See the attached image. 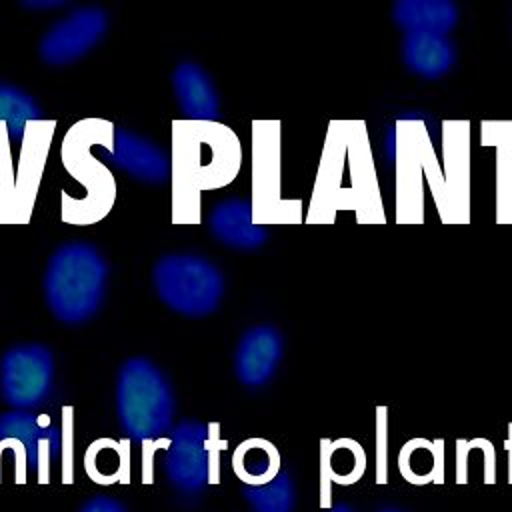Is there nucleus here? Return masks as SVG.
Returning a JSON list of instances; mask_svg holds the SVG:
<instances>
[{
    "label": "nucleus",
    "mask_w": 512,
    "mask_h": 512,
    "mask_svg": "<svg viewBox=\"0 0 512 512\" xmlns=\"http://www.w3.org/2000/svg\"><path fill=\"white\" fill-rule=\"evenodd\" d=\"M242 496L254 512H292L296 504L294 482L290 474L282 470L266 484L244 486Z\"/></svg>",
    "instance_id": "nucleus-20"
},
{
    "label": "nucleus",
    "mask_w": 512,
    "mask_h": 512,
    "mask_svg": "<svg viewBox=\"0 0 512 512\" xmlns=\"http://www.w3.org/2000/svg\"><path fill=\"white\" fill-rule=\"evenodd\" d=\"M404 66L426 80H438L446 76L456 60V44L446 34L432 32H406L400 44Z\"/></svg>",
    "instance_id": "nucleus-13"
},
{
    "label": "nucleus",
    "mask_w": 512,
    "mask_h": 512,
    "mask_svg": "<svg viewBox=\"0 0 512 512\" xmlns=\"http://www.w3.org/2000/svg\"><path fill=\"white\" fill-rule=\"evenodd\" d=\"M0 122L6 128L8 142H22L34 122H42V108L32 94L16 84L0 80Z\"/></svg>",
    "instance_id": "nucleus-19"
},
{
    "label": "nucleus",
    "mask_w": 512,
    "mask_h": 512,
    "mask_svg": "<svg viewBox=\"0 0 512 512\" xmlns=\"http://www.w3.org/2000/svg\"><path fill=\"white\" fill-rule=\"evenodd\" d=\"M378 512H402L400 508H394V506H386V508H382V510H378Z\"/></svg>",
    "instance_id": "nucleus-28"
},
{
    "label": "nucleus",
    "mask_w": 512,
    "mask_h": 512,
    "mask_svg": "<svg viewBox=\"0 0 512 512\" xmlns=\"http://www.w3.org/2000/svg\"><path fill=\"white\" fill-rule=\"evenodd\" d=\"M176 102L190 122H216L220 116V96L210 74L196 62H180L172 72Z\"/></svg>",
    "instance_id": "nucleus-12"
},
{
    "label": "nucleus",
    "mask_w": 512,
    "mask_h": 512,
    "mask_svg": "<svg viewBox=\"0 0 512 512\" xmlns=\"http://www.w3.org/2000/svg\"><path fill=\"white\" fill-rule=\"evenodd\" d=\"M232 470L244 486L266 484L280 472V452L270 440L248 438L236 446Z\"/></svg>",
    "instance_id": "nucleus-16"
},
{
    "label": "nucleus",
    "mask_w": 512,
    "mask_h": 512,
    "mask_svg": "<svg viewBox=\"0 0 512 512\" xmlns=\"http://www.w3.org/2000/svg\"><path fill=\"white\" fill-rule=\"evenodd\" d=\"M108 262L90 242L60 244L44 272V300L52 316L68 326L88 322L104 304Z\"/></svg>",
    "instance_id": "nucleus-1"
},
{
    "label": "nucleus",
    "mask_w": 512,
    "mask_h": 512,
    "mask_svg": "<svg viewBox=\"0 0 512 512\" xmlns=\"http://www.w3.org/2000/svg\"><path fill=\"white\" fill-rule=\"evenodd\" d=\"M54 382L52 350L38 342L16 344L0 360V394L14 410H34L48 400Z\"/></svg>",
    "instance_id": "nucleus-6"
},
{
    "label": "nucleus",
    "mask_w": 512,
    "mask_h": 512,
    "mask_svg": "<svg viewBox=\"0 0 512 512\" xmlns=\"http://www.w3.org/2000/svg\"><path fill=\"white\" fill-rule=\"evenodd\" d=\"M322 508H330V482L354 484L366 470V452L352 438L322 440Z\"/></svg>",
    "instance_id": "nucleus-14"
},
{
    "label": "nucleus",
    "mask_w": 512,
    "mask_h": 512,
    "mask_svg": "<svg viewBox=\"0 0 512 512\" xmlns=\"http://www.w3.org/2000/svg\"><path fill=\"white\" fill-rule=\"evenodd\" d=\"M108 30V14L98 6H82L56 20L40 38L38 54L44 64L66 66L96 48Z\"/></svg>",
    "instance_id": "nucleus-7"
},
{
    "label": "nucleus",
    "mask_w": 512,
    "mask_h": 512,
    "mask_svg": "<svg viewBox=\"0 0 512 512\" xmlns=\"http://www.w3.org/2000/svg\"><path fill=\"white\" fill-rule=\"evenodd\" d=\"M24 8H30V10H38V8H42V10H50V8H62V6H66V2H24L22 4Z\"/></svg>",
    "instance_id": "nucleus-26"
},
{
    "label": "nucleus",
    "mask_w": 512,
    "mask_h": 512,
    "mask_svg": "<svg viewBox=\"0 0 512 512\" xmlns=\"http://www.w3.org/2000/svg\"><path fill=\"white\" fill-rule=\"evenodd\" d=\"M174 188L178 192L226 184L238 170V142L230 130L214 122L174 124Z\"/></svg>",
    "instance_id": "nucleus-3"
},
{
    "label": "nucleus",
    "mask_w": 512,
    "mask_h": 512,
    "mask_svg": "<svg viewBox=\"0 0 512 512\" xmlns=\"http://www.w3.org/2000/svg\"><path fill=\"white\" fill-rule=\"evenodd\" d=\"M152 284L172 312L188 318H202L218 310L226 290L222 270L192 252L160 256L152 268Z\"/></svg>",
    "instance_id": "nucleus-4"
},
{
    "label": "nucleus",
    "mask_w": 512,
    "mask_h": 512,
    "mask_svg": "<svg viewBox=\"0 0 512 512\" xmlns=\"http://www.w3.org/2000/svg\"><path fill=\"white\" fill-rule=\"evenodd\" d=\"M460 12L452 0H398L392 20L406 32L446 34L458 24Z\"/></svg>",
    "instance_id": "nucleus-15"
},
{
    "label": "nucleus",
    "mask_w": 512,
    "mask_h": 512,
    "mask_svg": "<svg viewBox=\"0 0 512 512\" xmlns=\"http://www.w3.org/2000/svg\"><path fill=\"white\" fill-rule=\"evenodd\" d=\"M468 442L466 440H458V484H466L468 482Z\"/></svg>",
    "instance_id": "nucleus-25"
},
{
    "label": "nucleus",
    "mask_w": 512,
    "mask_h": 512,
    "mask_svg": "<svg viewBox=\"0 0 512 512\" xmlns=\"http://www.w3.org/2000/svg\"><path fill=\"white\" fill-rule=\"evenodd\" d=\"M284 356L282 332L270 324L248 328L234 350V374L246 388L266 386Z\"/></svg>",
    "instance_id": "nucleus-9"
},
{
    "label": "nucleus",
    "mask_w": 512,
    "mask_h": 512,
    "mask_svg": "<svg viewBox=\"0 0 512 512\" xmlns=\"http://www.w3.org/2000/svg\"><path fill=\"white\" fill-rule=\"evenodd\" d=\"M64 416V444H62V452H64V464H62V482L70 484L72 482V408L66 406L62 410Z\"/></svg>",
    "instance_id": "nucleus-22"
},
{
    "label": "nucleus",
    "mask_w": 512,
    "mask_h": 512,
    "mask_svg": "<svg viewBox=\"0 0 512 512\" xmlns=\"http://www.w3.org/2000/svg\"><path fill=\"white\" fill-rule=\"evenodd\" d=\"M14 438L26 450V462L36 470L38 482L50 480V460L62 452V432L44 414L12 410L0 414V440Z\"/></svg>",
    "instance_id": "nucleus-8"
},
{
    "label": "nucleus",
    "mask_w": 512,
    "mask_h": 512,
    "mask_svg": "<svg viewBox=\"0 0 512 512\" xmlns=\"http://www.w3.org/2000/svg\"><path fill=\"white\" fill-rule=\"evenodd\" d=\"M210 234L234 250H256L268 242V228L256 222L254 208L244 198H224L208 214Z\"/></svg>",
    "instance_id": "nucleus-11"
},
{
    "label": "nucleus",
    "mask_w": 512,
    "mask_h": 512,
    "mask_svg": "<svg viewBox=\"0 0 512 512\" xmlns=\"http://www.w3.org/2000/svg\"><path fill=\"white\" fill-rule=\"evenodd\" d=\"M176 412L172 384L148 358H128L116 378V414L122 432L136 442H156L170 432Z\"/></svg>",
    "instance_id": "nucleus-2"
},
{
    "label": "nucleus",
    "mask_w": 512,
    "mask_h": 512,
    "mask_svg": "<svg viewBox=\"0 0 512 512\" xmlns=\"http://www.w3.org/2000/svg\"><path fill=\"white\" fill-rule=\"evenodd\" d=\"M378 452H376V482L386 484L388 482V462H386V408H378Z\"/></svg>",
    "instance_id": "nucleus-21"
},
{
    "label": "nucleus",
    "mask_w": 512,
    "mask_h": 512,
    "mask_svg": "<svg viewBox=\"0 0 512 512\" xmlns=\"http://www.w3.org/2000/svg\"><path fill=\"white\" fill-rule=\"evenodd\" d=\"M116 168L146 184H162L172 176L170 156L152 140L132 130L116 128L112 146L106 148Z\"/></svg>",
    "instance_id": "nucleus-10"
},
{
    "label": "nucleus",
    "mask_w": 512,
    "mask_h": 512,
    "mask_svg": "<svg viewBox=\"0 0 512 512\" xmlns=\"http://www.w3.org/2000/svg\"><path fill=\"white\" fill-rule=\"evenodd\" d=\"M218 424L182 420L170 432L164 454V472L180 492H200L218 484Z\"/></svg>",
    "instance_id": "nucleus-5"
},
{
    "label": "nucleus",
    "mask_w": 512,
    "mask_h": 512,
    "mask_svg": "<svg viewBox=\"0 0 512 512\" xmlns=\"http://www.w3.org/2000/svg\"><path fill=\"white\" fill-rule=\"evenodd\" d=\"M478 446L484 454V482L494 484L496 482V452H494V446L484 438H478Z\"/></svg>",
    "instance_id": "nucleus-24"
},
{
    "label": "nucleus",
    "mask_w": 512,
    "mask_h": 512,
    "mask_svg": "<svg viewBox=\"0 0 512 512\" xmlns=\"http://www.w3.org/2000/svg\"><path fill=\"white\" fill-rule=\"evenodd\" d=\"M326 512H354V510L346 502H338V504H332Z\"/></svg>",
    "instance_id": "nucleus-27"
},
{
    "label": "nucleus",
    "mask_w": 512,
    "mask_h": 512,
    "mask_svg": "<svg viewBox=\"0 0 512 512\" xmlns=\"http://www.w3.org/2000/svg\"><path fill=\"white\" fill-rule=\"evenodd\" d=\"M126 440L118 442L112 438L94 440L84 454V470L96 484L128 482L130 478V450Z\"/></svg>",
    "instance_id": "nucleus-17"
},
{
    "label": "nucleus",
    "mask_w": 512,
    "mask_h": 512,
    "mask_svg": "<svg viewBox=\"0 0 512 512\" xmlns=\"http://www.w3.org/2000/svg\"><path fill=\"white\" fill-rule=\"evenodd\" d=\"M78 512H128V508L112 496H94L86 500Z\"/></svg>",
    "instance_id": "nucleus-23"
},
{
    "label": "nucleus",
    "mask_w": 512,
    "mask_h": 512,
    "mask_svg": "<svg viewBox=\"0 0 512 512\" xmlns=\"http://www.w3.org/2000/svg\"><path fill=\"white\" fill-rule=\"evenodd\" d=\"M398 470L410 484L442 482V440H408L398 452Z\"/></svg>",
    "instance_id": "nucleus-18"
}]
</instances>
